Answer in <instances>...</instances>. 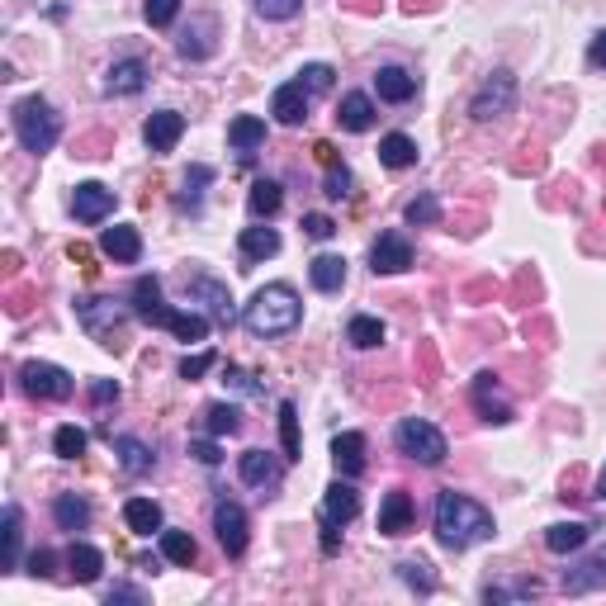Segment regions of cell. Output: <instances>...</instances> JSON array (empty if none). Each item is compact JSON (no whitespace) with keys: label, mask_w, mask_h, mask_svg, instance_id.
<instances>
[{"label":"cell","mask_w":606,"mask_h":606,"mask_svg":"<svg viewBox=\"0 0 606 606\" xmlns=\"http://www.w3.org/2000/svg\"><path fill=\"white\" fill-rule=\"evenodd\" d=\"M332 460H337V469L346 479L365 474V436L360 431H341L337 441H332Z\"/></svg>","instance_id":"obj_24"},{"label":"cell","mask_w":606,"mask_h":606,"mask_svg":"<svg viewBox=\"0 0 606 606\" xmlns=\"http://www.w3.org/2000/svg\"><path fill=\"white\" fill-rule=\"evenodd\" d=\"M185 294L190 299H199L209 313H214V322H223L228 327L237 313H232V294H228V285H218L214 275H185Z\"/></svg>","instance_id":"obj_11"},{"label":"cell","mask_w":606,"mask_h":606,"mask_svg":"<svg viewBox=\"0 0 606 606\" xmlns=\"http://www.w3.org/2000/svg\"><path fill=\"white\" fill-rule=\"evenodd\" d=\"M303 318V303L299 294H294V285H266L256 289V299L242 308V322H247L251 337H285V332H294Z\"/></svg>","instance_id":"obj_2"},{"label":"cell","mask_w":606,"mask_h":606,"mask_svg":"<svg viewBox=\"0 0 606 606\" xmlns=\"http://www.w3.org/2000/svg\"><path fill=\"white\" fill-rule=\"evenodd\" d=\"M412 531V498L403 488L384 493V507H379V535H408Z\"/></svg>","instance_id":"obj_19"},{"label":"cell","mask_w":606,"mask_h":606,"mask_svg":"<svg viewBox=\"0 0 606 606\" xmlns=\"http://www.w3.org/2000/svg\"><path fill=\"white\" fill-rule=\"evenodd\" d=\"M214 180V171L209 166H190V176H185V195H180V204L190 209V214H199V204H204V185Z\"/></svg>","instance_id":"obj_43"},{"label":"cell","mask_w":606,"mask_h":606,"mask_svg":"<svg viewBox=\"0 0 606 606\" xmlns=\"http://www.w3.org/2000/svg\"><path fill=\"white\" fill-rule=\"evenodd\" d=\"M512 105H517V76L507 72V67H498V72L474 90L469 114H474L479 124H493V119H502V114H512Z\"/></svg>","instance_id":"obj_6"},{"label":"cell","mask_w":606,"mask_h":606,"mask_svg":"<svg viewBox=\"0 0 606 606\" xmlns=\"http://www.w3.org/2000/svg\"><path fill=\"white\" fill-rule=\"evenodd\" d=\"M270 114H275V124L299 128L308 119V86L303 81H285V86L270 95Z\"/></svg>","instance_id":"obj_16"},{"label":"cell","mask_w":606,"mask_h":606,"mask_svg":"<svg viewBox=\"0 0 606 606\" xmlns=\"http://www.w3.org/2000/svg\"><path fill=\"white\" fill-rule=\"evenodd\" d=\"M143 86H147V62L143 57H124V62L109 67V81H105L109 95H138Z\"/></svg>","instance_id":"obj_21"},{"label":"cell","mask_w":606,"mask_h":606,"mask_svg":"<svg viewBox=\"0 0 606 606\" xmlns=\"http://www.w3.org/2000/svg\"><path fill=\"white\" fill-rule=\"evenodd\" d=\"M313 152H318V161H322V166H337V147H332V143H318V147H313Z\"/></svg>","instance_id":"obj_59"},{"label":"cell","mask_w":606,"mask_h":606,"mask_svg":"<svg viewBox=\"0 0 606 606\" xmlns=\"http://www.w3.org/2000/svg\"><path fill=\"white\" fill-rule=\"evenodd\" d=\"M393 441H398V450H403L408 460L427 464V469H436V464L450 455L441 427H431L427 417H403V422H398V431H393Z\"/></svg>","instance_id":"obj_4"},{"label":"cell","mask_w":606,"mask_h":606,"mask_svg":"<svg viewBox=\"0 0 606 606\" xmlns=\"http://www.w3.org/2000/svg\"><path fill=\"white\" fill-rule=\"evenodd\" d=\"M166 332H176L180 341H190V346H195V341L209 337V322H204V313H176Z\"/></svg>","instance_id":"obj_44"},{"label":"cell","mask_w":606,"mask_h":606,"mask_svg":"<svg viewBox=\"0 0 606 606\" xmlns=\"http://www.w3.org/2000/svg\"><path fill=\"white\" fill-rule=\"evenodd\" d=\"M223 384H228V389H237V393H256V389H261V384H256V379H251L247 370H237V365H228Z\"/></svg>","instance_id":"obj_53"},{"label":"cell","mask_w":606,"mask_h":606,"mask_svg":"<svg viewBox=\"0 0 606 606\" xmlns=\"http://www.w3.org/2000/svg\"><path fill=\"white\" fill-rule=\"evenodd\" d=\"M214 531H218V545H223L232 559L247 550V512H242L237 502L218 498V507H214Z\"/></svg>","instance_id":"obj_10"},{"label":"cell","mask_w":606,"mask_h":606,"mask_svg":"<svg viewBox=\"0 0 606 606\" xmlns=\"http://www.w3.org/2000/svg\"><path fill=\"white\" fill-rule=\"evenodd\" d=\"M474 408L483 412V422H498V427H507V422L517 417V412H512V403L502 398L498 375H488V370L474 379Z\"/></svg>","instance_id":"obj_15"},{"label":"cell","mask_w":606,"mask_h":606,"mask_svg":"<svg viewBox=\"0 0 606 606\" xmlns=\"http://www.w3.org/2000/svg\"><path fill=\"white\" fill-rule=\"evenodd\" d=\"M588 62H592V67H606V29H602V34H597V38H592Z\"/></svg>","instance_id":"obj_57"},{"label":"cell","mask_w":606,"mask_h":606,"mask_svg":"<svg viewBox=\"0 0 606 606\" xmlns=\"http://www.w3.org/2000/svg\"><path fill=\"white\" fill-rule=\"evenodd\" d=\"M143 15H147V24H152V29H166V24H176L180 0H147Z\"/></svg>","instance_id":"obj_47"},{"label":"cell","mask_w":606,"mask_h":606,"mask_svg":"<svg viewBox=\"0 0 606 606\" xmlns=\"http://www.w3.org/2000/svg\"><path fill=\"white\" fill-rule=\"evenodd\" d=\"M526 597H540V583L535 578H521V583H488L483 588V602H526Z\"/></svg>","instance_id":"obj_37"},{"label":"cell","mask_w":606,"mask_h":606,"mask_svg":"<svg viewBox=\"0 0 606 606\" xmlns=\"http://www.w3.org/2000/svg\"><path fill=\"white\" fill-rule=\"evenodd\" d=\"M72 214L81 218V223H105V218L114 214V190H109V185H100V180H86V185H76Z\"/></svg>","instance_id":"obj_13"},{"label":"cell","mask_w":606,"mask_h":606,"mask_svg":"<svg viewBox=\"0 0 606 606\" xmlns=\"http://www.w3.org/2000/svg\"><path fill=\"white\" fill-rule=\"evenodd\" d=\"M86 446H90V436L81 427H72V422H67V427H57L53 450L62 455V460H81V455H86Z\"/></svg>","instance_id":"obj_42"},{"label":"cell","mask_w":606,"mask_h":606,"mask_svg":"<svg viewBox=\"0 0 606 606\" xmlns=\"http://www.w3.org/2000/svg\"><path fill=\"white\" fill-rule=\"evenodd\" d=\"M10 119H15V133H19V143H24V152H34V157L53 152V143L62 138V119H57V109L43 95L19 100Z\"/></svg>","instance_id":"obj_3"},{"label":"cell","mask_w":606,"mask_h":606,"mask_svg":"<svg viewBox=\"0 0 606 606\" xmlns=\"http://www.w3.org/2000/svg\"><path fill=\"white\" fill-rule=\"evenodd\" d=\"M133 318L147 322V327H171L176 308H171V303H161V280H157V275H143V280L133 285Z\"/></svg>","instance_id":"obj_8"},{"label":"cell","mask_w":606,"mask_h":606,"mask_svg":"<svg viewBox=\"0 0 606 606\" xmlns=\"http://www.w3.org/2000/svg\"><path fill=\"white\" fill-rule=\"evenodd\" d=\"M337 124L346 128V133H370V128H375V100H370V95H360V90L341 95Z\"/></svg>","instance_id":"obj_20"},{"label":"cell","mask_w":606,"mask_h":606,"mask_svg":"<svg viewBox=\"0 0 606 606\" xmlns=\"http://www.w3.org/2000/svg\"><path fill=\"white\" fill-rule=\"evenodd\" d=\"M19 384H24V393L53 398V403L72 398V389H76V379L67 375L62 365H48V360H24V365H19Z\"/></svg>","instance_id":"obj_7"},{"label":"cell","mask_w":606,"mask_h":606,"mask_svg":"<svg viewBox=\"0 0 606 606\" xmlns=\"http://www.w3.org/2000/svg\"><path fill=\"white\" fill-rule=\"evenodd\" d=\"M161 559L166 564H180V569H190L199 559V545L190 531H161Z\"/></svg>","instance_id":"obj_29"},{"label":"cell","mask_w":606,"mask_h":606,"mask_svg":"<svg viewBox=\"0 0 606 606\" xmlns=\"http://www.w3.org/2000/svg\"><path fill=\"white\" fill-rule=\"evenodd\" d=\"M53 517L62 531H86L90 526V502L76 498V493H62V498L53 502Z\"/></svg>","instance_id":"obj_32"},{"label":"cell","mask_w":606,"mask_h":606,"mask_svg":"<svg viewBox=\"0 0 606 606\" xmlns=\"http://www.w3.org/2000/svg\"><path fill=\"white\" fill-rule=\"evenodd\" d=\"M398 578H403L408 588H417V592H436L431 564H422V559H403V564H398Z\"/></svg>","instance_id":"obj_46"},{"label":"cell","mask_w":606,"mask_h":606,"mask_svg":"<svg viewBox=\"0 0 606 606\" xmlns=\"http://www.w3.org/2000/svg\"><path fill=\"white\" fill-rule=\"evenodd\" d=\"M360 512V493H356V483L346 479V483H332L327 493H322V521H332V526H346V521H356Z\"/></svg>","instance_id":"obj_17"},{"label":"cell","mask_w":606,"mask_h":606,"mask_svg":"<svg viewBox=\"0 0 606 606\" xmlns=\"http://www.w3.org/2000/svg\"><path fill=\"white\" fill-rule=\"evenodd\" d=\"M606 588V545L592 550L588 559H578L569 573H564V592L569 597H588V592H602Z\"/></svg>","instance_id":"obj_12"},{"label":"cell","mask_w":606,"mask_h":606,"mask_svg":"<svg viewBox=\"0 0 606 606\" xmlns=\"http://www.w3.org/2000/svg\"><path fill=\"white\" fill-rule=\"evenodd\" d=\"M204 427H209V436H232V431H242V412L232 403H214L204 412Z\"/></svg>","instance_id":"obj_41"},{"label":"cell","mask_w":606,"mask_h":606,"mask_svg":"<svg viewBox=\"0 0 606 606\" xmlns=\"http://www.w3.org/2000/svg\"><path fill=\"white\" fill-rule=\"evenodd\" d=\"M379 161H384L389 171H408L412 161H417V143H412L408 133H389V138L379 143Z\"/></svg>","instance_id":"obj_33"},{"label":"cell","mask_w":606,"mask_h":606,"mask_svg":"<svg viewBox=\"0 0 606 606\" xmlns=\"http://www.w3.org/2000/svg\"><path fill=\"white\" fill-rule=\"evenodd\" d=\"M375 86H379V100H389V105H408L412 95H417V76L403 72V67H379Z\"/></svg>","instance_id":"obj_25"},{"label":"cell","mask_w":606,"mask_h":606,"mask_svg":"<svg viewBox=\"0 0 606 606\" xmlns=\"http://www.w3.org/2000/svg\"><path fill=\"white\" fill-rule=\"evenodd\" d=\"M67 569H72L76 583H95L100 569H105V554L95 550V545H86V540H76L72 550H67Z\"/></svg>","instance_id":"obj_28"},{"label":"cell","mask_w":606,"mask_h":606,"mask_svg":"<svg viewBox=\"0 0 606 606\" xmlns=\"http://www.w3.org/2000/svg\"><path fill=\"white\" fill-rule=\"evenodd\" d=\"M412 266V242L403 232H379V242L370 247V270L375 275H403Z\"/></svg>","instance_id":"obj_9"},{"label":"cell","mask_w":606,"mask_h":606,"mask_svg":"<svg viewBox=\"0 0 606 606\" xmlns=\"http://www.w3.org/2000/svg\"><path fill=\"white\" fill-rule=\"evenodd\" d=\"M493 517L483 512L474 498H464L455 488H446L441 498H436V540L446 545V550H469V545H479V540H493Z\"/></svg>","instance_id":"obj_1"},{"label":"cell","mask_w":606,"mask_h":606,"mask_svg":"<svg viewBox=\"0 0 606 606\" xmlns=\"http://www.w3.org/2000/svg\"><path fill=\"white\" fill-rule=\"evenodd\" d=\"M597 498H606V469H602V479H597Z\"/></svg>","instance_id":"obj_60"},{"label":"cell","mask_w":606,"mask_h":606,"mask_svg":"<svg viewBox=\"0 0 606 606\" xmlns=\"http://www.w3.org/2000/svg\"><path fill=\"white\" fill-rule=\"evenodd\" d=\"M237 247H242V261H247V266H251V261H266V256L280 251V232H275V228H247Z\"/></svg>","instance_id":"obj_31"},{"label":"cell","mask_w":606,"mask_h":606,"mask_svg":"<svg viewBox=\"0 0 606 606\" xmlns=\"http://www.w3.org/2000/svg\"><path fill=\"white\" fill-rule=\"evenodd\" d=\"M303 232H308L313 242H327V237L337 232V223H332L327 214H308V218H303Z\"/></svg>","instance_id":"obj_52"},{"label":"cell","mask_w":606,"mask_h":606,"mask_svg":"<svg viewBox=\"0 0 606 606\" xmlns=\"http://www.w3.org/2000/svg\"><path fill=\"white\" fill-rule=\"evenodd\" d=\"M280 446H285V460H299L303 446H299V408L294 403H280Z\"/></svg>","instance_id":"obj_40"},{"label":"cell","mask_w":606,"mask_h":606,"mask_svg":"<svg viewBox=\"0 0 606 606\" xmlns=\"http://www.w3.org/2000/svg\"><path fill=\"white\" fill-rule=\"evenodd\" d=\"M545 545H550L554 554H573L588 545V526L583 521H559V526H550L545 531Z\"/></svg>","instance_id":"obj_34"},{"label":"cell","mask_w":606,"mask_h":606,"mask_svg":"<svg viewBox=\"0 0 606 606\" xmlns=\"http://www.w3.org/2000/svg\"><path fill=\"white\" fill-rule=\"evenodd\" d=\"M76 318L100 346H109V351L124 346V308L114 299H76Z\"/></svg>","instance_id":"obj_5"},{"label":"cell","mask_w":606,"mask_h":606,"mask_svg":"<svg viewBox=\"0 0 606 606\" xmlns=\"http://www.w3.org/2000/svg\"><path fill=\"white\" fill-rule=\"evenodd\" d=\"M190 455H195L199 464H218V460H223L214 441H190Z\"/></svg>","instance_id":"obj_56"},{"label":"cell","mask_w":606,"mask_h":606,"mask_svg":"<svg viewBox=\"0 0 606 606\" xmlns=\"http://www.w3.org/2000/svg\"><path fill=\"white\" fill-rule=\"evenodd\" d=\"M180 133H185V114H176V109H157L143 128V143L152 147V152H171V147L180 143Z\"/></svg>","instance_id":"obj_18"},{"label":"cell","mask_w":606,"mask_h":606,"mask_svg":"<svg viewBox=\"0 0 606 606\" xmlns=\"http://www.w3.org/2000/svg\"><path fill=\"white\" fill-rule=\"evenodd\" d=\"M228 143L242 152V157H251L256 147L266 143V119H256V114H237L228 124Z\"/></svg>","instance_id":"obj_27"},{"label":"cell","mask_w":606,"mask_h":606,"mask_svg":"<svg viewBox=\"0 0 606 606\" xmlns=\"http://www.w3.org/2000/svg\"><path fill=\"white\" fill-rule=\"evenodd\" d=\"M100 251H105L109 261H119V266H133V261L143 256V237H138L133 228H105Z\"/></svg>","instance_id":"obj_22"},{"label":"cell","mask_w":606,"mask_h":606,"mask_svg":"<svg viewBox=\"0 0 606 606\" xmlns=\"http://www.w3.org/2000/svg\"><path fill=\"white\" fill-rule=\"evenodd\" d=\"M408 223H412V228H431V223H441V199H436V195H417L408 204Z\"/></svg>","instance_id":"obj_45"},{"label":"cell","mask_w":606,"mask_h":606,"mask_svg":"<svg viewBox=\"0 0 606 606\" xmlns=\"http://www.w3.org/2000/svg\"><path fill=\"white\" fill-rule=\"evenodd\" d=\"M308 280H313V289H322V294H341V285H346V261L332 256V251H322V256L308 261Z\"/></svg>","instance_id":"obj_23"},{"label":"cell","mask_w":606,"mask_h":606,"mask_svg":"<svg viewBox=\"0 0 606 606\" xmlns=\"http://www.w3.org/2000/svg\"><path fill=\"white\" fill-rule=\"evenodd\" d=\"M303 86H308V95H322V90H332V67H327V62H313V67H303Z\"/></svg>","instance_id":"obj_51"},{"label":"cell","mask_w":606,"mask_h":606,"mask_svg":"<svg viewBox=\"0 0 606 606\" xmlns=\"http://www.w3.org/2000/svg\"><path fill=\"white\" fill-rule=\"evenodd\" d=\"M280 204H285V190L275 185V180H256L251 185V195H247V209L256 218H270V214H280Z\"/></svg>","instance_id":"obj_36"},{"label":"cell","mask_w":606,"mask_h":606,"mask_svg":"<svg viewBox=\"0 0 606 606\" xmlns=\"http://www.w3.org/2000/svg\"><path fill=\"white\" fill-rule=\"evenodd\" d=\"M90 398H95V403H114V398H119V384H114V379H95V384H90Z\"/></svg>","instance_id":"obj_55"},{"label":"cell","mask_w":606,"mask_h":606,"mask_svg":"<svg viewBox=\"0 0 606 606\" xmlns=\"http://www.w3.org/2000/svg\"><path fill=\"white\" fill-rule=\"evenodd\" d=\"M19 545H24V517H19V507L10 502L5 507V569H19Z\"/></svg>","instance_id":"obj_39"},{"label":"cell","mask_w":606,"mask_h":606,"mask_svg":"<svg viewBox=\"0 0 606 606\" xmlns=\"http://www.w3.org/2000/svg\"><path fill=\"white\" fill-rule=\"evenodd\" d=\"M214 15H199L190 29H185V38H180V57H190V62H204V57L214 53Z\"/></svg>","instance_id":"obj_26"},{"label":"cell","mask_w":606,"mask_h":606,"mask_svg":"<svg viewBox=\"0 0 606 606\" xmlns=\"http://www.w3.org/2000/svg\"><path fill=\"white\" fill-rule=\"evenodd\" d=\"M327 199H346L351 195V171L346 166H327V185H322Z\"/></svg>","instance_id":"obj_49"},{"label":"cell","mask_w":606,"mask_h":606,"mask_svg":"<svg viewBox=\"0 0 606 606\" xmlns=\"http://www.w3.org/2000/svg\"><path fill=\"white\" fill-rule=\"evenodd\" d=\"M114 455L124 460L128 474H147V469H152V450H147L143 441H133V436H114Z\"/></svg>","instance_id":"obj_38"},{"label":"cell","mask_w":606,"mask_h":606,"mask_svg":"<svg viewBox=\"0 0 606 606\" xmlns=\"http://www.w3.org/2000/svg\"><path fill=\"white\" fill-rule=\"evenodd\" d=\"M237 474H242V483H251V488L275 493L280 479H285V464L275 460V455H266V450H247V455L237 460Z\"/></svg>","instance_id":"obj_14"},{"label":"cell","mask_w":606,"mask_h":606,"mask_svg":"<svg viewBox=\"0 0 606 606\" xmlns=\"http://www.w3.org/2000/svg\"><path fill=\"white\" fill-rule=\"evenodd\" d=\"M214 365H218L214 351H199V356H185V360H180V379H204L209 370H214Z\"/></svg>","instance_id":"obj_48"},{"label":"cell","mask_w":606,"mask_h":606,"mask_svg":"<svg viewBox=\"0 0 606 606\" xmlns=\"http://www.w3.org/2000/svg\"><path fill=\"white\" fill-rule=\"evenodd\" d=\"M29 573H34V578H48V573H53V550H34V554H29Z\"/></svg>","instance_id":"obj_54"},{"label":"cell","mask_w":606,"mask_h":606,"mask_svg":"<svg viewBox=\"0 0 606 606\" xmlns=\"http://www.w3.org/2000/svg\"><path fill=\"white\" fill-rule=\"evenodd\" d=\"M124 521H128V531L152 535V531H161V507L152 498H128L124 502Z\"/></svg>","instance_id":"obj_30"},{"label":"cell","mask_w":606,"mask_h":606,"mask_svg":"<svg viewBox=\"0 0 606 606\" xmlns=\"http://www.w3.org/2000/svg\"><path fill=\"white\" fill-rule=\"evenodd\" d=\"M266 19H294L303 10V0H251Z\"/></svg>","instance_id":"obj_50"},{"label":"cell","mask_w":606,"mask_h":606,"mask_svg":"<svg viewBox=\"0 0 606 606\" xmlns=\"http://www.w3.org/2000/svg\"><path fill=\"white\" fill-rule=\"evenodd\" d=\"M114 602H147V592H138V588H109V606Z\"/></svg>","instance_id":"obj_58"},{"label":"cell","mask_w":606,"mask_h":606,"mask_svg":"<svg viewBox=\"0 0 606 606\" xmlns=\"http://www.w3.org/2000/svg\"><path fill=\"white\" fill-rule=\"evenodd\" d=\"M346 341H351L356 351H375L379 341H384V322L370 318V313H356V318L346 322Z\"/></svg>","instance_id":"obj_35"}]
</instances>
